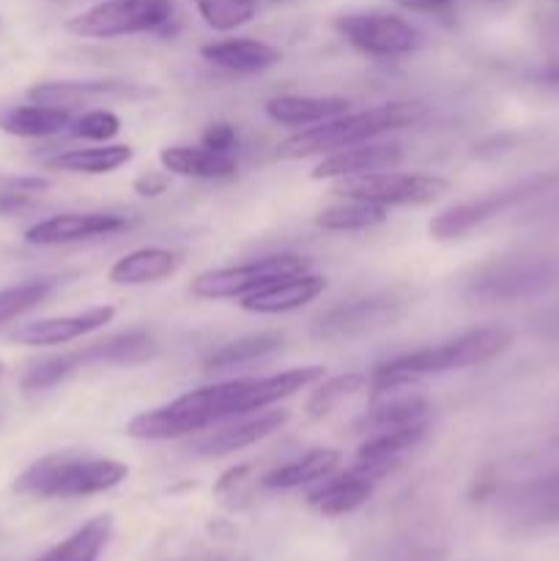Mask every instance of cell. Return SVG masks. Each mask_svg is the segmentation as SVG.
<instances>
[{
    "label": "cell",
    "instance_id": "cell-1",
    "mask_svg": "<svg viewBox=\"0 0 559 561\" xmlns=\"http://www.w3.org/2000/svg\"><path fill=\"white\" fill-rule=\"evenodd\" d=\"M321 378V365H307L272 373V376L233 378V381L192 389V392L151 411H142L135 420L126 422V436L140 438V442H170V438L195 436V433L212 431L236 416L272 409V405L299 394L301 389L316 387Z\"/></svg>",
    "mask_w": 559,
    "mask_h": 561
},
{
    "label": "cell",
    "instance_id": "cell-2",
    "mask_svg": "<svg viewBox=\"0 0 559 561\" xmlns=\"http://www.w3.org/2000/svg\"><path fill=\"white\" fill-rule=\"evenodd\" d=\"M513 343V332L504 327H480L471 332L458 334L447 343L431 345V348L411 351V354L392 356L373 370V392L384 389H400L417 383L425 376H442L449 370H466L491 362L493 356L504 354Z\"/></svg>",
    "mask_w": 559,
    "mask_h": 561
},
{
    "label": "cell",
    "instance_id": "cell-3",
    "mask_svg": "<svg viewBox=\"0 0 559 561\" xmlns=\"http://www.w3.org/2000/svg\"><path fill=\"white\" fill-rule=\"evenodd\" d=\"M425 104L420 102H387L376 104L370 110H362V113L338 115V118L327 121V124L307 126V129L285 137L277 146V157L305 159L316 157V153H334L351 146H362V142L376 140V137L387 135V131L414 126L417 121L425 118Z\"/></svg>",
    "mask_w": 559,
    "mask_h": 561
},
{
    "label": "cell",
    "instance_id": "cell-4",
    "mask_svg": "<svg viewBox=\"0 0 559 561\" xmlns=\"http://www.w3.org/2000/svg\"><path fill=\"white\" fill-rule=\"evenodd\" d=\"M129 466L113 458L49 453L14 480V493L31 499H85L124 485Z\"/></svg>",
    "mask_w": 559,
    "mask_h": 561
},
{
    "label": "cell",
    "instance_id": "cell-5",
    "mask_svg": "<svg viewBox=\"0 0 559 561\" xmlns=\"http://www.w3.org/2000/svg\"><path fill=\"white\" fill-rule=\"evenodd\" d=\"M173 20V0H104L66 20V31L80 38H121L157 33Z\"/></svg>",
    "mask_w": 559,
    "mask_h": 561
},
{
    "label": "cell",
    "instance_id": "cell-6",
    "mask_svg": "<svg viewBox=\"0 0 559 561\" xmlns=\"http://www.w3.org/2000/svg\"><path fill=\"white\" fill-rule=\"evenodd\" d=\"M449 192V181L442 175L427 173H381L354 175V179H340L332 186V195L354 197V201L378 203V206H431L442 201Z\"/></svg>",
    "mask_w": 559,
    "mask_h": 561
},
{
    "label": "cell",
    "instance_id": "cell-7",
    "mask_svg": "<svg viewBox=\"0 0 559 561\" xmlns=\"http://www.w3.org/2000/svg\"><path fill=\"white\" fill-rule=\"evenodd\" d=\"M310 261L294 252H280V255L255 257V261L236 263V266L212 268L192 279V296L197 299H244L252 290L285 277V274L307 272Z\"/></svg>",
    "mask_w": 559,
    "mask_h": 561
},
{
    "label": "cell",
    "instance_id": "cell-8",
    "mask_svg": "<svg viewBox=\"0 0 559 561\" xmlns=\"http://www.w3.org/2000/svg\"><path fill=\"white\" fill-rule=\"evenodd\" d=\"M340 36L351 47L362 49L376 58H398L411 55L425 44V33L411 25L409 20L384 11H367V14H343L334 22Z\"/></svg>",
    "mask_w": 559,
    "mask_h": 561
},
{
    "label": "cell",
    "instance_id": "cell-9",
    "mask_svg": "<svg viewBox=\"0 0 559 561\" xmlns=\"http://www.w3.org/2000/svg\"><path fill=\"white\" fill-rule=\"evenodd\" d=\"M290 420V411L285 409H263L255 414L236 416V420L223 422V425L212 427L203 433L201 438L190 444V453L203 455V458H223V455L241 453V449L252 447V444L263 442L272 433L283 431Z\"/></svg>",
    "mask_w": 559,
    "mask_h": 561
},
{
    "label": "cell",
    "instance_id": "cell-10",
    "mask_svg": "<svg viewBox=\"0 0 559 561\" xmlns=\"http://www.w3.org/2000/svg\"><path fill=\"white\" fill-rule=\"evenodd\" d=\"M115 318L113 305L88 307L82 312H71V316H55V318H38V321L20 323L14 332L9 334L11 343L27 345V348H49V345H66L75 340L85 337V334L99 332L107 327Z\"/></svg>",
    "mask_w": 559,
    "mask_h": 561
},
{
    "label": "cell",
    "instance_id": "cell-11",
    "mask_svg": "<svg viewBox=\"0 0 559 561\" xmlns=\"http://www.w3.org/2000/svg\"><path fill=\"white\" fill-rule=\"evenodd\" d=\"M129 228V219L121 214L107 211H69L42 219L25 230V241L33 247H60L77 244V241L99 239V236H115Z\"/></svg>",
    "mask_w": 559,
    "mask_h": 561
},
{
    "label": "cell",
    "instance_id": "cell-12",
    "mask_svg": "<svg viewBox=\"0 0 559 561\" xmlns=\"http://www.w3.org/2000/svg\"><path fill=\"white\" fill-rule=\"evenodd\" d=\"M543 181H529V184H515L510 190H497L491 195H482L477 201H466L458 203V206L447 208V211L438 214L436 219L431 222V236L438 241H449V239H460L469 230H475L477 225L488 222L491 217L502 214L504 208H510L513 203L524 201L529 192L540 190Z\"/></svg>",
    "mask_w": 559,
    "mask_h": 561
},
{
    "label": "cell",
    "instance_id": "cell-13",
    "mask_svg": "<svg viewBox=\"0 0 559 561\" xmlns=\"http://www.w3.org/2000/svg\"><path fill=\"white\" fill-rule=\"evenodd\" d=\"M323 290H327V277L307 268V272L285 274V277L252 290L250 296L241 299V307L247 312H255V316H280V312H290L310 305Z\"/></svg>",
    "mask_w": 559,
    "mask_h": 561
},
{
    "label": "cell",
    "instance_id": "cell-14",
    "mask_svg": "<svg viewBox=\"0 0 559 561\" xmlns=\"http://www.w3.org/2000/svg\"><path fill=\"white\" fill-rule=\"evenodd\" d=\"M403 162V148L398 142H362V146L343 148L329 157H323L310 173L312 181H340L354 179V175L381 173L392 170Z\"/></svg>",
    "mask_w": 559,
    "mask_h": 561
},
{
    "label": "cell",
    "instance_id": "cell-15",
    "mask_svg": "<svg viewBox=\"0 0 559 561\" xmlns=\"http://www.w3.org/2000/svg\"><path fill=\"white\" fill-rule=\"evenodd\" d=\"M400 316L398 301L392 299H360L329 310L316 321V334L323 340L356 337V334L373 332Z\"/></svg>",
    "mask_w": 559,
    "mask_h": 561
},
{
    "label": "cell",
    "instance_id": "cell-16",
    "mask_svg": "<svg viewBox=\"0 0 559 561\" xmlns=\"http://www.w3.org/2000/svg\"><path fill=\"white\" fill-rule=\"evenodd\" d=\"M146 96V91L132 82L118 80H53L36 82L27 88V99L36 104H53V107H77V104L102 102V99H135Z\"/></svg>",
    "mask_w": 559,
    "mask_h": 561
},
{
    "label": "cell",
    "instance_id": "cell-17",
    "mask_svg": "<svg viewBox=\"0 0 559 561\" xmlns=\"http://www.w3.org/2000/svg\"><path fill=\"white\" fill-rule=\"evenodd\" d=\"M376 482V477H370L365 469L354 466V469H349L345 474H329L327 480H323V485L316 488V491L307 496V504H310L316 513L327 515V518H343V515H351L360 507H365L367 499L373 496Z\"/></svg>",
    "mask_w": 559,
    "mask_h": 561
},
{
    "label": "cell",
    "instance_id": "cell-18",
    "mask_svg": "<svg viewBox=\"0 0 559 561\" xmlns=\"http://www.w3.org/2000/svg\"><path fill=\"white\" fill-rule=\"evenodd\" d=\"M425 433L427 422L373 433V436L367 438V442H362L360 449H356V466L365 469L370 477H376V480H381L387 471L395 469V463H398L406 453H411V449L425 438Z\"/></svg>",
    "mask_w": 559,
    "mask_h": 561
},
{
    "label": "cell",
    "instance_id": "cell-19",
    "mask_svg": "<svg viewBox=\"0 0 559 561\" xmlns=\"http://www.w3.org/2000/svg\"><path fill=\"white\" fill-rule=\"evenodd\" d=\"M75 115L66 107L53 104H11L0 110V129L11 137H25V140H42L71 131Z\"/></svg>",
    "mask_w": 559,
    "mask_h": 561
},
{
    "label": "cell",
    "instance_id": "cell-20",
    "mask_svg": "<svg viewBox=\"0 0 559 561\" xmlns=\"http://www.w3.org/2000/svg\"><path fill=\"white\" fill-rule=\"evenodd\" d=\"M201 55L208 64L236 71V75H255V71L272 69L283 60V53L277 47L258 42V38H223V42L203 44Z\"/></svg>",
    "mask_w": 559,
    "mask_h": 561
},
{
    "label": "cell",
    "instance_id": "cell-21",
    "mask_svg": "<svg viewBox=\"0 0 559 561\" xmlns=\"http://www.w3.org/2000/svg\"><path fill=\"white\" fill-rule=\"evenodd\" d=\"M159 162L168 173L201 181L233 179L239 170L233 153H219L206 146H168L159 153Z\"/></svg>",
    "mask_w": 559,
    "mask_h": 561
},
{
    "label": "cell",
    "instance_id": "cell-22",
    "mask_svg": "<svg viewBox=\"0 0 559 561\" xmlns=\"http://www.w3.org/2000/svg\"><path fill=\"white\" fill-rule=\"evenodd\" d=\"M181 268V255L164 247H140L126 252L110 266V283L115 285H151L173 277Z\"/></svg>",
    "mask_w": 559,
    "mask_h": 561
},
{
    "label": "cell",
    "instance_id": "cell-23",
    "mask_svg": "<svg viewBox=\"0 0 559 561\" xmlns=\"http://www.w3.org/2000/svg\"><path fill=\"white\" fill-rule=\"evenodd\" d=\"M559 279V263L546 261V257H529V261L510 263L499 268L493 277L486 279L482 290L499 299H515V296L535 294V290L548 288Z\"/></svg>",
    "mask_w": 559,
    "mask_h": 561
},
{
    "label": "cell",
    "instance_id": "cell-24",
    "mask_svg": "<svg viewBox=\"0 0 559 561\" xmlns=\"http://www.w3.org/2000/svg\"><path fill=\"white\" fill-rule=\"evenodd\" d=\"M157 354V340L148 332H124L113 334L107 340H99V343L88 345V348L77 351V362L80 367L88 365H115V367H132L142 365L151 356Z\"/></svg>",
    "mask_w": 559,
    "mask_h": 561
},
{
    "label": "cell",
    "instance_id": "cell-25",
    "mask_svg": "<svg viewBox=\"0 0 559 561\" xmlns=\"http://www.w3.org/2000/svg\"><path fill=\"white\" fill-rule=\"evenodd\" d=\"M340 460H343V455H340L338 449H329V447L310 449V453L299 455V458L288 460V463L269 471V474L261 480V485L269 488V491H294V488L327 480L329 474L338 471Z\"/></svg>",
    "mask_w": 559,
    "mask_h": 561
},
{
    "label": "cell",
    "instance_id": "cell-26",
    "mask_svg": "<svg viewBox=\"0 0 559 561\" xmlns=\"http://www.w3.org/2000/svg\"><path fill=\"white\" fill-rule=\"evenodd\" d=\"M373 394H376V403H373V409L360 420L362 431L381 433L392 431V427L417 425V422H425L427 411H431L427 400L417 392L398 394V389H384V392Z\"/></svg>",
    "mask_w": 559,
    "mask_h": 561
},
{
    "label": "cell",
    "instance_id": "cell-27",
    "mask_svg": "<svg viewBox=\"0 0 559 561\" xmlns=\"http://www.w3.org/2000/svg\"><path fill=\"white\" fill-rule=\"evenodd\" d=\"M349 113V99L340 96H274L266 115L283 126H316Z\"/></svg>",
    "mask_w": 559,
    "mask_h": 561
},
{
    "label": "cell",
    "instance_id": "cell-28",
    "mask_svg": "<svg viewBox=\"0 0 559 561\" xmlns=\"http://www.w3.org/2000/svg\"><path fill=\"white\" fill-rule=\"evenodd\" d=\"M135 151L124 142H102L96 148H71L60 151L47 159V168L64 170V173H82V175H104L115 173L124 164L132 162Z\"/></svg>",
    "mask_w": 559,
    "mask_h": 561
},
{
    "label": "cell",
    "instance_id": "cell-29",
    "mask_svg": "<svg viewBox=\"0 0 559 561\" xmlns=\"http://www.w3.org/2000/svg\"><path fill=\"white\" fill-rule=\"evenodd\" d=\"M113 537V515L104 513L82 524L80 529L71 531L66 540L44 551L36 561H99Z\"/></svg>",
    "mask_w": 559,
    "mask_h": 561
},
{
    "label": "cell",
    "instance_id": "cell-30",
    "mask_svg": "<svg viewBox=\"0 0 559 561\" xmlns=\"http://www.w3.org/2000/svg\"><path fill=\"white\" fill-rule=\"evenodd\" d=\"M387 208L378 206V203L343 197V203H334V206L318 211L316 225L323 230H332V233H360V230L378 228V225L387 222Z\"/></svg>",
    "mask_w": 559,
    "mask_h": 561
},
{
    "label": "cell",
    "instance_id": "cell-31",
    "mask_svg": "<svg viewBox=\"0 0 559 561\" xmlns=\"http://www.w3.org/2000/svg\"><path fill=\"white\" fill-rule=\"evenodd\" d=\"M283 348V337L280 334H252V337H241L236 343L223 345L219 351H214L206 359V370L223 373L230 367L250 365V362L263 359L269 354H277Z\"/></svg>",
    "mask_w": 559,
    "mask_h": 561
},
{
    "label": "cell",
    "instance_id": "cell-32",
    "mask_svg": "<svg viewBox=\"0 0 559 561\" xmlns=\"http://www.w3.org/2000/svg\"><path fill=\"white\" fill-rule=\"evenodd\" d=\"M58 288V277H36L0 288V329L31 312Z\"/></svg>",
    "mask_w": 559,
    "mask_h": 561
},
{
    "label": "cell",
    "instance_id": "cell-33",
    "mask_svg": "<svg viewBox=\"0 0 559 561\" xmlns=\"http://www.w3.org/2000/svg\"><path fill=\"white\" fill-rule=\"evenodd\" d=\"M518 513L526 524L559 520V471L529 482L518 496Z\"/></svg>",
    "mask_w": 559,
    "mask_h": 561
},
{
    "label": "cell",
    "instance_id": "cell-34",
    "mask_svg": "<svg viewBox=\"0 0 559 561\" xmlns=\"http://www.w3.org/2000/svg\"><path fill=\"white\" fill-rule=\"evenodd\" d=\"M195 9L212 31L230 33L255 20L258 0H195Z\"/></svg>",
    "mask_w": 559,
    "mask_h": 561
},
{
    "label": "cell",
    "instance_id": "cell-35",
    "mask_svg": "<svg viewBox=\"0 0 559 561\" xmlns=\"http://www.w3.org/2000/svg\"><path fill=\"white\" fill-rule=\"evenodd\" d=\"M80 370V362H77V351L71 354H58L47 356V359H38L22 373L20 387L22 392H44V389L58 387L64 378H69L71 373Z\"/></svg>",
    "mask_w": 559,
    "mask_h": 561
},
{
    "label": "cell",
    "instance_id": "cell-36",
    "mask_svg": "<svg viewBox=\"0 0 559 561\" xmlns=\"http://www.w3.org/2000/svg\"><path fill=\"white\" fill-rule=\"evenodd\" d=\"M365 387H367V378L356 376V373L338 376L332 378V381H323L321 387L310 394V400H307V414H310L312 420H323V416L332 414L343 400L354 398V394Z\"/></svg>",
    "mask_w": 559,
    "mask_h": 561
},
{
    "label": "cell",
    "instance_id": "cell-37",
    "mask_svg": "<svg viewBox=\"0 0 559 561\" xmlns=\"http://www.w3.org/2000/svg\"><path fill=\"white\" fill-rule=\"evenodd\" d=\"M121 131V118L113 110H88L71 124V135L88 142H110Z\"/></svg>",
    "mask_w": 559,
    "mask_h": 561
},
{
    "label": "cell",
    "instance_id": "cell-38",
    "mask_svg": "<svg viewBox=\"0 0 559 561\" xmlns=\"http://www.w3.org/2000/svg\"><path fill=\"white\" fill-rule=\"evenodd\" d=\"M236 129L230 124H212L206 131H203V146L212 148V151L230 153L236 148Z\"/></svg>",
    "mask_w": 559,
    "mask_h": 561
},
{
    "label": "cell",
    "instance_id": "cell-39",
    "mask_svg": "<svg viewBox=\"0 0 559 561\" xmlns=\"http://www.w3.org/2000/svg\"><path fill=\"white\" fill-rule=\"evenodd\" d=\"M168 170H164V173H159V170H148V173H142V175H137L135 179V192L137 195H142V197H159L162 195V192H168Z\"/></svg>",
    "mask_w": 559,
    "mask_h": 561
},
{
    "label": "cell",
    "instance_id": "cell-40",
    "mask_svg": "<svg viewBox=\"0 0 559 561\" xmlns=\"http://www.w3.org/2000/svg\"><path fill=\"white\" fill-rule=\"evenodd\" d=\"M3 190H14L22 192V195H42V192L49 190L47 179H38V175H16V179H9L3 184Z\"/></svg>",
    "mask_w": 559,
    "mask_h": 561
},
{
    "label": "cell",
    "instance_id": "cell-41",
    "mask_svg": "<svg viewBox=\"0 0 559 561\" xmlns=\"http://www.w3.org/2000/svg\"><path fill=\"white\" fill-rule=\"evenodd\" d=\"M400 9L417 11V14H447L455 0H395Z\"/></svg>",
    "mask_w": 559,
    "mask_h": 561
},
{
    "label": "cell",
    "instance_id": "cell-42",
    "mask_svg": "<svg viewBox=\"0 0 559 561\" xmlns=\"http://www.w3.org/2000/svg\"><path fill=\"white\" fill-rule=\"evenodd\" d=\"M3 373H5V367H3V362H0V378H3Z\"/></svg>",
    "mask_w": 559,
    "mask_h": 561
},
{
    "label": "cell",
    "instance_id": "cell-43",
    "mask_svg": "<svg viewBox=\"0 0 559 561\" xmlns=\"http://www.w3.org/2000/svg\"><path fill=\"white\" fill-rule=\"evenodd\" d=\"M272 3H288V0H272Z\"/></svg>",
    "mask_w": 559,
    "mask_h": 561
}]
</instances>
